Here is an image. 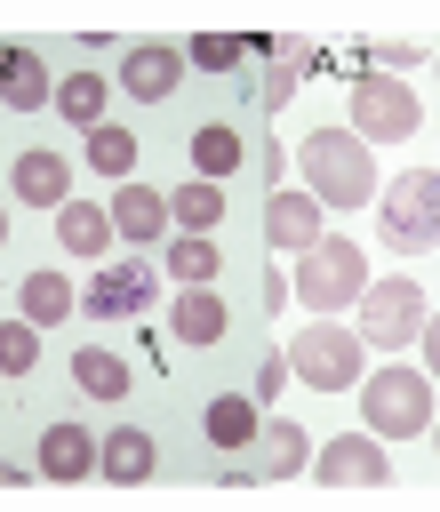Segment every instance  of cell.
Returning <instances> with one entry per match:
<instances>
[{
	"label": "cell",
	"instance_id": "cell-1",
	"mask_svg": "<svg viewBox=\"0 0 440 512\" xmlns=\"http://www.w3.org/2000/svg\"><path fill=\"white\" fill-rule=\"evenodd\" d=\"M296 168H304V192L344 216V208H376L384 176H376V144H360L352 128H304L296 136Z\"/></svg>",
	"mask_w": 440,
	"mask_h": 512
},
{
	"label": "cell",
	"instance_id": "cell-2",
	"mask_svg": "<svg viewBox=\"0 0 440 512\" xmlns=\"http://www.w3.org/2000/svg\"><path fill=\"white\" fill-rule=\"evenodd\" d=\"M368 248L360 240H344V232H328L320 248H304L296 256V296H304V312L312 320H336V312H352L360 296H368Z\"/></svg>",
	"mask_w": 440,
	"mask_h": 512
},
{
	"label": "cell",
	"instance_id": "cell-3",
	"mask_svg": "<svg viewBox=\"0 0 440 512\" xmlns=\"http://www.w3.org/2000/svg\"><path fill=\"white\" fill-rule=\"evenodd\" d=\"M280 360H288V376L312 384V392H360V376H368L360 328H336V320H304V328L288 336Z\"/></svg>",
	"mask_w": 440,
	"mask_h": 512
},
{
	"label": "cell",
	"instance_id": "cell-4",
	"mask_svg": "<svg viewBox=\"0 0 440 512\" xmlns=\"http://www.w3.org/2000/svg\"><path fill=\"white\" fill-rule=\"evenodd\" d=\"M360 432H376V440L432 432V376L424 368H400V360H384L376 376H360Z\"/></svg>",
	"mask_w": 440,
	"mask_h": 512
},
{
	"label": "cell",
	"instance_id": "cell-5",
	"mask_svg": "<svg viewBox=\"0 0 440 512\" xmlns=\"http://www.w3.org/2000/svg\"><path fill=\"white\" fill-rule=\"evenodd\" d=\"M376 232H384V248H400V256L440 248V168H400V176H384V192H376Z\"/></svg>",
	"mask_w": 440,
	"mask_h": 512
},
{
	"label": "cell",
	"instance_id": "cell-6",
	"mask_svg": "<svg viewBox=\"0 0 440 512\" xmlns=\"http://www.w3.org/2000/svg\"><path fill=\"white\" fill-rule=\"evenodd\" d=\"M352 320H360V344H376V352H408L416 336H424V320H432V296L416 288V280H368V296L352 304Z\"/></svg>",
	"mask_w": 440,
	"mask_h": 512
},
{
	"label": "cell",
	"instance_id": "cell-7",
	"mask_svg": "<svg viewBox=\"0 0 440 512\" xmlns=\"http://www.w3.org/2000/svg\"><path fill=\"white\" fill-rule=\"evenodd\" d=\"M360 144H408L416 128H424V104H416V88L408 80H392V72H360L352 80V120H344Z\"/></svg>",
	"mask_w": 440,
	"mask_h": 512
},
{
	"label": "cell",
	"instance_id": "cell-8",
	"mask_svg": "<svg viewBox=\"0 0 440 512\" xmlns=\"http://www.w3.org/2000/svg\"><path fill=\"white\" fill-rule=\"evenodd\" d=\"M312 472H320L328 488H384V480H392V456H384L376 432H336V440H320Z\"/></svg>",
	"mask_w": 440,
	"mask_h": 512
},
{
	"label": "cell",
	"instance_id": "cell-9",
	"mask_svg": "<svg viewBox=\"0 0 440 512\" xmlns=\"http://www.w3.org/2000/svg\"><path fill=\"white\" fill-rule=\"evenodd\" d=\"M104 208H112V240H128V248H168L176 240V216H168L160 184H120Z\"/></svg>",
	"mask_w": 440,
	"mask_h": 512
},
{
	"label": "cell",
	"instance_id": "cell-10",
	"mask_svg": "<svg viewBox=\"0 0 440 512\" xmlns=\"http://www.w3.org/2000/svg\"><path fill=\"white\" fill-rule=\"evenodd\" d=\"M264 240H272L280 256H304V248L328 240V208H320L304 184H280V192L264 200Z\"/></svg>",
	"mask_w": 440,
	"mask_h": 512
},
{
	"label": "cell",
	"instance_id": "cell-11",
	"mask_svg": "<svg viewBox=\"0 0 440 512\" xmlns=\"http://www.w3.org/2000/svg\"><path fill=\"white\" fill-rule=\"evenodd\" d=\"M8 200H24V208H64V200H80L72 192V160L64 152H48V144H32V152H16L8 160Z\"/></svg>",
	"mask_w": 440,
	"mask_h": 512
},
{
	"label": "cell",
	"instance_id": "cell-12",
	"mask_svg": "<svg viewBox=\"0 0 440 512\" xmlns=\"http://www.w3.org/2000/svg\"><path fill=\"white\" fill-rule=\"evenodd\" d=\"M120 88H128L136 104H168V96L184 88V48H176V40H136V48L120 56Z\"/></svg>",
	"mask_w": 440,
	"mask_h": 512
},
{
	"label": "cell",
	"instance_id": "cell-13",
	"mask_svg": "<svg viewBox=\"0 0 440 512\" xmlns=\"http://www.w3.org/2000/svg\"><path fill=\"white\" fill-rule=\"evenodd\" d=\"M144 304H152V264H144V256L104 264V272L88 280V296H80V312H96V320H120V312H144Z\"/></svg>",
	"mask_w": 440,
	"mask_h": 512
},
{
	"label": "cell",
	"instance_id": "cell-14",
	"mask_svg": "<svg viewBox=\"0 0 440 512\" xmlns=\"http://www.w3.org/2000/svg\"><path fill=\"white\" fill-rule=\"evenodd\" d=\"M96 448H104V432H88V424L56 416V424L40 432V456H32V472H40V480H88V472H96Z\"/></svg>",
	"mask_w": 440,
	"mask_h": 512
},
{
	"label": "cell",
	"instance_id": "cell-15",
	"mask_svg": "<svg viewBox=\"0 0 440 512\" xmlns=\"http://www.w3.org/2000/svg\"><path fill=\"white\" fill-rule=\"evenodd\" d=\"M96 472H104L112 488H144V480L160 472V440H152L144 424H112L104 448H96Z\"/></svg>",
	"mask_w": 440,
	"mask_h": 512
},
{
	"label": "cell",
	"instance_id": "cell-16",
	"mask_svg": "<svg viewBox=\"0 0 440 512\" xmlns=\"http://www.w3.org/2000/svg\"><path fill=\"white\" fill-rule=\"evenodd\" d=\"M224 328H232V312H224L216 288H176V304H168V336L176 344L208 352V344H224Z\"/></svg>",
	"mask_w": 440,
	"mask_h": 512
},
{
	"label": "cell",
	"instance_id": "cell-17",
	"mask_svg": "<svg viewBox=\"0 0 440 512\" xmlns=\"http://www.w3.org/2000/svg\"><path fill=\"white\" fill-rule=\"evenodd\" d=\"M56 240H64V256L112 264V208H104V200H64V208H56Z\"/></svg>",
	"mask_w": 440,
	"mask_h": 512
},
{
	"label": "cell",
	"instance_id": "cell-18",
	"mask_svg": "<svg viewBox=\"0 0 440 512\" xmlns=\"http://www.w3.org/2000/svg\"><path fill=\"white\" fill-rule=\"evenodd\" d=\"M104 104H112V80L96 72V64H80V72H64L56 80V112H64V128H104Z\"/></svg>",
	"mask_w": 440,
	"mask_h": 512
},
{
	"label": "cell",
	"instance_id": "cell-19",
	"mask_svg": "<svg viewBox=\"0 0 440 512\" xmlns=\"http://www.w3.org/2000/svg\"><path fill=\"white\" fill-rule=\"evenodd\" d=\"M72 312H80V296H72L64 272H24V280H16V320L56 328V320H72Z\"/></svg>",
	"mask_w": 440,
	"mask_h": 512
},
{
	"label": "cell",
	"instance_id": "cell-20",
	"mask_svg": "<svg viewBox=\"0 0 440 512\" xmlns=\"http://www.w3.org/2000/svg\"><path fill=\"white\" fill-rule=\"evenodd\" d=\"M48 96H56L48 64H40L32 48H0V104H16V112H40Z\"/></svg>",
	"mask_w": 440,
	"mask_h": 512
},
{
	"label": "cell",
	"instance_id": "cell-21",
	"mask_svg": "<svg viewBox=\"0 0 440 512\" xmlns=\"http://www.w3.org/2000/svg\"><path fill=\"white\" fill-rule=\"evenodd\" d=\"M200 432H208L216 448H256V432H264V408H256V400H240V392H216V400L200 408Z\"/></svg>",
	"mask_w": 440,
	"mask_h": 512
},
{
	"label": "cell",
	"instance_id": "cell-22",
	"mask_svg": "<svg viewBox=\"0 0 440 512\" xmlns=\"http://www.w3.org/2000/svg\"><path fill=\"white\" fill-rule=\"evenodd\" d=\"M72 384H80L88 400H112V408H120L136 376H128V360H120V352H104V344H80V352H72Z\"/></svg>",
	"mask_w": 440,
	"mask_h": 512
},
{
	"label": "cell",
	"instance_id": "cell-23",
	"mask_svg": "<svg viewBox=\"0 0 440 512\" xmlns=\"http://www.w3.org/2000/svg\"><path fill=\"white\" fill-rule=\"evenodd\" d=\"M240 160H248V136H240L232 120H208V128H192V168H200L208 184H224Z\"/></svg>",
	"mask_w": 440,
	"mask_h": 512
},
{
	"label": "cell",
	"instance_id": "cell-24",
	"mask_svg": "<svg viewBox=\"0 0 440 512\" xmlns=\"http://www.w3.org/2000/svg\"><path fill=\"white\" fill-rule=\"evenodd\" d=\"M216 264H224V256H216V240H208V232H176V240L160 248V272H168L176 288H208V280H216Z\"/></svg>",
	"mask_w": 440,
	"mask_h": 512
},
{
	"label": "cell",
	"instance_id": "cell-25",
	"mask_svg": "<svg viewBox=\"0 0 440 512\" xmlns=\"http://www.w3.org/2000/svg\"><path fill=\"white\" fill-rule=\"evenodd\" d=\"M88 168L104 184H136V128H120V120L88 128Z\"/></svg>",
	"mask_w": 440,
	"mask_h": 512
},
{
	"label": "cell",
	"instance_id": "cell-26",
	"mask_svg": "<svg viewBox=\"0 0 440 512\" xmlns=\"http://www.w3.org/2000/svg\"><path fill=\"white\" fill-rule=\"evenodd\" d=\"M256 448H264V456H256V472H264V480H288V472H304V432H296L288 416H264Z\"/></svg>",
	"mask_w": 440,
	"mask_h": 512
},
{
	"label": "cell",
	"instance_id": "cell-27",
	"mask_svg": "<svg viewBox=\"0 0 440 512\" xmlns=\"http://www.w3.org/2000/svg\"><path fill=\"white\" fill-rule=\"evenodd\" d=\"M168 216H176V232H208V224L224 216V192H216L208 176H192V184L168 192Z\"/></svg>",
	"mask_w": 440,
	"mask_h": 512
},
{
	"label": "cell",
	"instance_id": "cell-28",
	"mask_svg": "<svg viewBox=\"0 0 440 512\" xmlns=\"http://www.w3.org/2000/svg\"><path fill=\"white\" fill-rule=\"evenodd\" d=\"M40 360V328L32 320H0V376H32Z\"/></svg>",
	"mask_w": 440,
	"mask_h": 512
},
{
	"label": "cell",
	"instance_id": "cell-29",
	"mask_svg": "<svg viewBox=\"0 0 440 512\" xmlns=\"http://www.w3.org/2000/svg\"><path fill=\"white\" fill-rule=\"evenodd\" d=\"M184 56H192V64H200V72H232V64H240V56H248V40H232V32H200V40H192V48H184Z\"/></svg>",
	"mask_w": 440,
	"mask_h": 512
},
{
	"label": "cell",
	"instance_id": "cell-30",
	"mask_svg": "<svg viewBox=\"0 0 440 512\" xmlns=\"http://www.w3.org/2000/svg\"><path fill=\"white\" fill-rule=\"evenodd\" d=\"M416 352H424V376H432V384H440V312H432V320H424V336H416Z\"/></svg>",
	"mask_w": 440,
	"mask_h": 512
},
{
	"label": "cell",
	"instance_id": "cell-31",
	"mask_svg": "<svg viewBox=\"0 0 440 512\" xmlns=\"http://www.w3.org/2000/svg\"><path fill=\"white\" fill-rule=\"evenodd\" d=\"M0 248H8V208H0Z\"/></svg>",
	"mask_w": 440,
	"mask_h": 512
},
{
	"label": "cell",
	"instance_id": "cell-32",
	"mask_svg": "<svg viewBox=\"0 0 440 512\" xmlns=\"http://www.w3.org/2000/svg\"><path fill=\"white\" fill-rule=\"evenodd\" d=\"M432 456H440V416H432Z\"/></svg>",
	"mask_w": 440,
	"mask_h": 512
},
{
	"label": "cell",
	"instance_id": "cell-33",
	"mask_svg": "<svg viewBox=\"0 0 440 512\" xmlns=\"http://www.w3.org/2000/svg\"><path fill=\"white\" fill-rule=\"evenodd\" d=\"M432 72H440V48H432Z\"/></svg>",
	"mask_w": 440,
	"mask_h": 512
}]
</instances>
